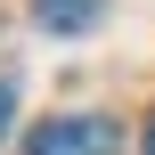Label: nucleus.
I'll use <instances>...</instances> for the list:
<instances>
[{"instance_id": "f03ea898", "label": "nucleus", "mask_w": 155, "mask_h": 155, "mask_svg": "<svg viewBox=\"0 0 155 155\" xmlns=\"http://www.w3.org/2000/svg\"><path fill=\"white\" fill-rule=\"evenodd\" d=\"M106 16V0H33V25L41 33H90Z\"/></svg>"}, {"instance_id": "7ed1b4c3", "label": "nucleus", "mask_w": 155, "mask_h": 155, "mask_svg": "<svg viewBox=\"0 0 155 155\" xmlns=\"http://www.w3.org/2000/svg\"><path fill=\"white\" fill-rule=\"evenodd\" d=\"M8 114H16V82L0 74V131H8Z\"/></svg>"}, {"instance_id": "f257e3e1", "label": "nucleus", "mask_w": 155, "mask_h": 155, "mask_svg": "<svg viewBox=\"0 0 155 155\" xmlns=\"http://www.w3.org/2000/svg\"><path fill=\"white\" fill-rule=\"evenodd\" d=\"M114 147H123V131L106 114H49L25 139V155H114Z\"/></svg>"}, {"instance_id": "20e7f679", "label": "nucleus", "mask_w": 155, "mask_h": 155, "mask_svg": "<svg viewBox=\"0 0 155 155\" xmlns=\"http://www.w3.org/2000/svg\"><path fill=\"white\" fill-rule=\"evenodd\" d=\"M139 155H155V123H147V131H139Z\"/></svg>"}]
</instances>
